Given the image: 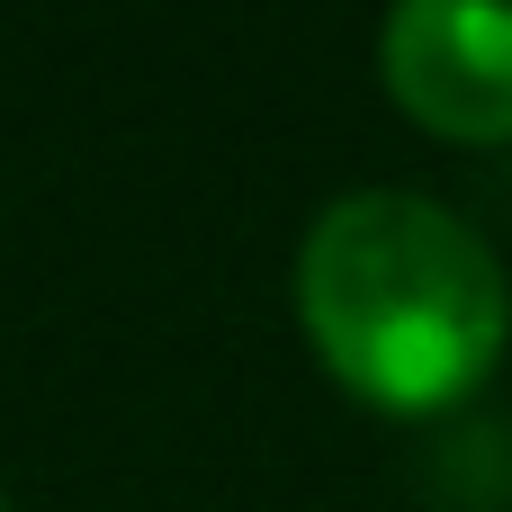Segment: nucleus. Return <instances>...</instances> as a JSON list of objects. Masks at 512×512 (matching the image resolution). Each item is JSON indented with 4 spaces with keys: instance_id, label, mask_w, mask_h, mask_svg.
Wrapping results in <instances>:
<instances>
[{
    "instance_id": "f257e3e1",
    "label": "nucleus",
    "mask_w": 512,
    "mask_h": 512,
    "mask_svg": "<svg viewBox=\"0 0 512 512\" xmlns=\"http://www.w3.org/2000/svg\"><path fill=\"white\" fill-rule=\"evenodd\" d=\"M297 324L351 396L387 414H441L495 378L512 288L495 243L441 198L351 189L297 243Z\"/></svg>"
},
{
    "instance_id": "f03ea898",
    "label": "nucleus",
    "mask_w": 512,
    "mask_h": 512,
    "mask_svg": "<svg viewBox=\"0 0 512 512\" xmlns=\"http://www.w3.org/2000/svg\"><path fill=\"white\" fill-rule=\"evenodd\" d=\"M396 108L441 144H512V9L495 0H405L378 36Z\"/></svg>"
},
{
    "instance_id": "7ed1b4c3",
    "label": "nucleus",
    "mask_w": 512,
    "mask_h": 512,
    "mask_svg": "<svg viewBox=\"0 0 512 512\" xmlns=\"http://www.w3.org/2000/svg\"><path fill=\"white\" fill-rule=\"evenodd\" d=\"M0 512H9V504H0Z\"/></svg>"
}]
</instances>
